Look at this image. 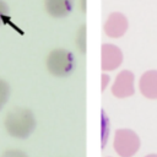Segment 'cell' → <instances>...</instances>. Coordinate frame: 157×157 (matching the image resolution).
Returning a JSON list of instances; mask_svg holds the SVG:
<instances>
[{
  "instance_id": "8992f818",
  "label": "cell",
  "mask_w": 157,
  "mask_h": 157,
  "mask_svg": "<svg viewBox=\"0 0 157 157\" xmlns=\"http://www.w3.org/2000/svg\"><path fill=\"white\" fill-rule=\"evenodd\" d=\"M129 28V21L126 16L121 12L114 11L108 15L103 25V32L107 37L117 39L123 37Z\"/></svg>"
},
{
  "instance_id": "30bf717a",
  "label": "cell",
  "mask_w": 157,
  "mask_h": 157,
  "mask_svg": "<svg viewBox=\"0 0 157 157\" xmlns=\"http://www.w3.org/2000/svg\"><path fill=\"white\" fill-rule=\"evenodd\" d=\"M10 94H11V88H10L9 82L0 77V110L7 103Z\"/></svg>"
},
{
  "instance_id": "ba28073f",
  "label": "cell",
  "mask_w": 157,
  "mask_h": 157,
  "mask_svg": "<svg viewBox=\"0 0 157 157\" xmlns=\"http://www.w3.org/2000/svg\"><path fill=\"white\" fill-rule=\"evenodd\" d=\"M75 0H44V10L53 18H64L74 10Z\"/></svg>"
},
{
  "instance_id": "4fadbf2b",
  "label": "cell",
  "mask_w": 157,
  "mask_h": 157,
  "mask_svg": "<svg viewBox=\"0 0 157 157\" xmlns=\"http://www.w3.org/2000/svg\"><path fill=\"white\" fill-rule=\"evenodd\" d=\"M109 82H110V76L108 74H105V72H102V75H101V91L102 92L105 91V88L108 87Z\"/></svg>"
},
{
  "instance_id": "7a4b0ae2",
  "label": "cell",
  "mask_w": 157,
  "mask_h": 157,
  "mask_svg": "<svg viewBox=\"0 0 157 157\" xmlns=\"http://www.w3.org/2000/svg\"><path fill=\"white\" fill-rule=\"evenodd\" d=\"M48 72L55 77H66L76 69L75 55L64 48H55L49 52L45 59Z\"/></svg>"
},
{
  "instance_id": "5b68a950",
  "label": "cell",
  "mask_w": 157,
  "mask_h": 157,
  "mask_svg": "<svg viewBox=\"0 0 157 157\" xmlns=\"http://www.w3.org/2000/svg\"><path fill=\"white\" fill-rule=\"evenodd\" d=\"M124 60L121 49L112 43H104L101 47V69L104 72L117 70Z\"/></svg>"
},
{
  "instance_id": "52a82bcc",
  "label": "cell",
  "mask_w": 157,
  "mask_h": 157,
  "mask_svg": "<svg viewBox=\"0 0 157 157\" xmlns=\"http://www.w3.org/2000/svg\"><path fill=\"white\" fill-rule=\"evenodd\" d=\"M140 93L147 99H157V70L145 71L137 82Z\"/></svg>"
},
{
  "instance_id": "6da1fadb",
  "label": "cell",
  "mask_w": 157,
  "mask_h": 157,
  "mask_svg": "<svg viewBox=\"0 0 157 157\" xmlns=\"http://www.w3.org/2000/svg\"><path fill=\"white\" fill-rule=\"evenodd\" d=\"M37 120L34 113L25 107H15L10 109L4 119L6 132L13 139H28L36 130Z\"/></svg>"
},
{
  "instance_id": "7c38bea8",
  "label": "cell",
  "mask_w": 157,
  "mask_h": 157,
  "mask_svg": "<svg viewBox=\"0 0 157 157\" xmlns=\"http://www.w3.org/2000/svg\"><path fill=\"white\" fill-rule=\"evenodd\" d=\"M0 157H28V155L21 150L11 148V150H6L5 152H2Z\"/></svg>"
},
{
  "instance_id": "9a60e30c",
  "label": "cell",
  "mask_w": 157,
  "mask_h": 157,
  "mask_svg": "<svg viewBox=\"0 0 157 157\" xmlns=\"http://www.w3.org/2000/svg\"><path fill=\"white\" fill-rule=\"evenodd\" d=\"M145 157H157V153H148V155H146Z\"/></svg>"
},
{
  "instance_id": "277c9868",
  "label": "cell",
  "mask_w": 157,
  "mask_h": 157,
  "mask_svg": "<svg viewBox=\"0 0 157 157\" xmlns=\"http://www.w3.org/2000/svg\"><path fill=\"white\" fill-rule=\"evenodd\" d=\"M112 94L117 98H128L135 93V76L130 70H121L112 85Z\"/></svg>"
},
{
  "instance_id": "8fae6325",
  "label": "cell",
  "mask_w": 157,
  "mask_h": 157,
  "mask_svg": "<svg viewBox=\"0 0 157 157\" xmlns=\"http://www.w3.org/2000/svg\"><path fill=\"white\" fill-rule=\"evenodd\" d=\"M10 15V7L5 0H0V26L6 22Z\"/></svg>"
},
{
  "instance_id": "5bb4252c",
  "label": "cell",
  "mask_w": 157,
  "mask_h": 157,
  "mask_svg": "<svg viewBox=\"0 0 157 157\" xmlns=\"http://www.w3.org/2000/svg\"><path fill=\"white\" fill-rule=\"evenodd\" d=\"M80 6L82 11H86V0H80Z\"/></svg>"
},
{
  "instance_id": "9c48e42d",
  "label": "cell",
  "mask_w": 157,
  "mask_h": 157,
  "mask_svg": "<svg viewBox=\"0 0 157 157\" xmlns=\"http://www.w3.org/2000/svg\"><path fill=\"white\" fill-rule=\"evenodd\" d=\"M75 43L80 53L85 54L87 50V40H86V25H81L80 28L76 32Z\"/></svg>"
},
{
  "instance_id": "3957f363",
  "label": "cell",
  "mask_w": 157,
  "mask_h": 157,
  "mask_svg": "<svg viewBox=\"0 0 157 157\" xmlns=\"http://www.w3.org/2000/svg\"><path fill=\"white\" fill-rule=\"evenodd\" d=\"M141 141L139 135L131 129H117L113 139V147L119 157H132L140 150Z\"/></svg>"
}]
</instances>
